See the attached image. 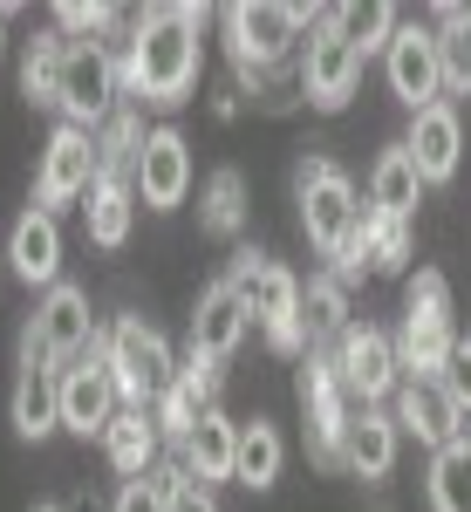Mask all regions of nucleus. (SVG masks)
I'll list each match as a JSON object with an SVG mask.
<instances>
[{
    "label": "nucleus",
    "instance_id": "nucleus-1",
    "mask_svg": "<svg viewBox=\"0 0 471 512\" xmlns=\"http://www.w3.org/2000/svg\"><path fill=\"white\" fill-rule=\"evenodd\" d=\"M205 0H157L130 14V35L117 41V69H123V96L144 110H178L192 103L198 69H205Z\"/></svg>",
    "mask_w": 471,
    "mask_h": 512
},
{
    "label": "nucleus",
    "instance_id": "nucleus-2",
    "mask_svg": "<svg viewBox=\"0 0 471 512\" xmlns=\"http://www.w3.org/2000/svg\"><path fill=\"white\" fill-rule=\"evenodd\" d=\"M321 14H328V7H280V0H233V7H219L239 96L274 103L280 96V69L301 62V41L321 28Z\"/></svg>",
    "mask_w": 471,
    "mask_h": 512
},
{
    "label": "nucleus",
    "instance_id": "nucleus-3",
    "mask_svg": "<svg viewBox=\"0 0 471 512\" xmlns=\"http://www.w3.org/2000/svg\"><path fill=\"white\" fill-rule=\"evenodd\" d=\"M458 349V321H451V280L437 267H417L403 287V328H396V362L403 376H444V362Z\"/></svg>",
    "mask_w": 471,
    "mask_h": 512
},
{
    "label": "nucleus",
    "instance_id": "nucleus-4",
    "mask_svg": "<svg viewBox=\"0 0 471 512\" xmlns=\"http://www.w3.org/2000/svg\"><path fill=\"white\" fill-rule=\"evenodd\" d=\"M103 362H110V383H117L123 410H151L164 396V383H171V369H178L171 342L144 315H117L103 328Z\"/></svg>",
    "mask_w": 471,
    "mask_h": 512
},
{
    "label": "nucleus",
    "instance_id": "nucleus-5",
    "mask_svg": "<svg viewBox=\"0 0 471 512\" xmlns=\"http://www.w3.org/2000/svg\"><path fill=\"white\" fill-rule=\"evenodd\" d=\"M294 205H301V233L321 260H342V246L355 233V185L335 158H301L294 164Z\"/></svg>",
    "mask_w": 471,
    "mask_h": 512
},
{
    "label": "nucleus",
    "instance_id": "nucleus-6",
    "mask_svg": "<svg viewBox=\"0 0 471 512\" xmlns=\"http://www.w3.org/2000/svg\"><path fill=\"white\" fill-rule=\"evenodd\" d=\"M96 335H103V328H96V315H89V287L62 280V287L41 294V308L28 315V328H21V355H41L48 369H69V362L89 355Z\"/></svg>",
    "mask_w": 471,
    "mask_h": 512
},
{
    "label": "nucleus",
    "instance_id": "nucleus-7",
    "mask_svg": "<svg viewBox=\"0 0 471 512\" xmlns=\"http://www.w3.org/2000/svg\"><path fill=\"white\" fill-rule=\"evenodd\" d=\"M301 410H308V437H314V465L321 472H349L342 465V437H349V417H355V396L342 390V369L328 349H308L301 355Z\"/></svg>",
    "mask_w": 471,
    "mask_h": 512
},
{
    "label": "nucleus",
    "instance_id": "nucleus-8",
    "mask_svg": "<svg viewBox=\"0 0 471 512\" xmlns=\"http://www.w3.org/2000/svg\"><path fill=\"white\" fill-rule=\"evenodd\" d=\"M328 355H335V369H342V390L355 396V410H362V403H390L396 383H403L396 335H390V328H376V321H349L342 342H335Z\"/></svg>",
    "mask_w": 471,
    "mask_h": 512
},
{
    "label": "nucleus",
    "instance_id": "nucleus-9",
    "mask_svg": "<svg viewBox=\"0 0 471 512\" xmlns=\"http://www.w3.org/2000/svg\"><path fill=\"white\" fill-rule=\"evenodd\" d=\"M96 185V130H76V123H55L48 130V151L35 164V205L62 219V205L89 198Z\"/></svg>",
    "mask_w": 471,
    "mask_h": 512
},
{
    "label": "nucleus",
    "instance_id": "nucleus-10",
    "mask_svg": "<svg viewBox=\"0 0 471 512\" xmlns=\"http://www.w3.org/2000/svg\"><path fill=\"white\" fill-rule=\"evenodd\" d=\"M294 82H301V103L308 110H342L362 82V55L335 35V21L321 14V28L301 41V62H294Z\"/></svg>",
    "mask_w": 471,
    "mask_h": 512
},
{
    "label": "nucleus",
    "instance_id": "nucleus-11",
    "mask_svg": "<svg viewBox=\"0 0 471 512\" xmlns=\"http://www.w3.org/2000/svg\"><path fill=\"white\" fill-rule=\"evenodd\" d=\"M212 410H219V362H205L198 349H185V355H178V369H171V383H164V396L151 403L157 437L185 451V437H192Z\"/></svg>",
    "mask_w": 471,
    "mask_h": 512
},
{
    "label": "nucleus",
    "instance_id": "nucleus-12",
    "mask_svg": "<svg viewBox=\"0 0 471 512\" xmlns=\"http://www.w3.org/2000/svg\"><path fill=\"white\" fill-rule=\"evenodd\" d=\"M410 253H417L410 219H390V212L362 205L349 246H342V260H335V280L349 287V280H362V274H410Z\"/></svg>",
    "mask_w": 471,
    "mask_h": 512
},
{
    "label": "nucleus",
    "instance_id": "nucleus-13",
    "mask_svg": "<svg viewBox=\"0 0 471 512\" xmlns=\"http://www.w3.org/2000/svg\"><path fill=\"white\" fill-rule=\"evenodd\" d=\"M383 76H390V96L417 117V110H431L444 103V69H437V35L431 28H417V21H403L383 48Z\"/></svg>",
    "mask_w": 471,
    "mask_h": 512
},
{
    "label": "nucleus",
    "instance_id": "nucleus-14",
    "mask_svg": "<svg viewBox=\"0 0 471 512\" xmlns=\"http://www.w3.org/2000/svg\"><path fill=\"white\" fill-rule=\"evenodd\" d=\"M117 410H123V396H117V383H110V362H103V335H96V342H89V355L62 369V431H76V437H103L110 424H117Z\"/></svg>",
    "mask_w": 471,
    "mask_h": 512
},
{
    "label": "nucleus",
    "instance_id": "nucleus-15",
    "mask_svg": "<svg viewBox=\"0 0 471 512\" xmlns=\"http://www.w3.org/2000/svg\"><path fill=\"white\" fill-rule=\"evenodd\" d=\"M137 205H151V212H178L185 198H192V144H185V130H171V123H157L151 137H144V158H137Z\"/></svg>",
    "mask_w": 471,
    "mask_h": 512
},
{
    "label": "nucleus",
    "instance_id": "nucleus-16",
    "mask_svg": "<svg viewBox=\"0 0 471 512\" xmlns=\"http://www.w3.org/2000/svg\"><path fill=\"white\" fill-rule=\"evenodd\" d=\"M390 417L403 437H417L424 451H451L458 437H465V417H458V403L444 396V383H431V376H403L390 396Z\"/></svg>",
    "mask_w": 471,
    "mask_h": 512
},
{
    "label": "nucleus",
    "instance_id": "nucleus-17",
    "mask_svg": "<svg viewBox=\"0 0 471 512\" xmlns=\"http://www.w3.org/2000/svg\"><path fill=\"white\" fill-rule=\"evenodd\" d=\"M246 315L260 321V335H267V349L274 355H308V328H301V274H287L280 260H267V274L260 287L246 294Z\"/></svg>",
    "mask_w": 471,
    "mask_h": 512
},
{
    "label": "nucleus",
    "instance_id": "nucleus-18",
    "mask_svg": "<svg viewBox=\"0 0 471 512\" xmlns=\"http://www.w3.org/2000/svg\"><path fill=\"white\" fill-rule=\"evenodd\" d=\"M403 151H410V164H417L424 185H451L458 164H465V123H458V103H431V110H417L410 137H403Z\"/></svg>",
    "mask_w": 471,
    "mask_h": 512
},
{
    "label": "nucleus",
    "instance_id": "nucleus-19",
    "mask_svg": "<svg viewBox=\"0 0 471 512\" xmlns=\"http://www.w3.org/2000/svg\"><path fill=\"white\" fill-rule=\"evenodd\" d=\"M7 424H14V437H28V444L62 431V369H48L41 355H21L14 396H7Z\"/></svg>",
    "mask_w": 471,
    "mask_h": 512
},
{
    "label": "nucleus",
    "instance_id": "nucleus-20",
    "mask_svg": "<svg viewBox=\"0 0 471 512\" xmlns=\"http://www.w3.org/2000/svg\"><path fill=\"white\" fill-rule=\"evenodd\" d=\"M7 267L28 280V287H62V219L55 212H41L28 205L21 219H14V233H7Z\"/></svg>",
    "mask_w": 471,
    "mask_h": 512
},
{
    "label": "nucleus",
    "instance_id": "nucleus-21",
    "mask_svg": "<svg viewBox=\"0 0 471 512\" xmlns=\"http://www.w3.org/2000/svg\"><path fill=\"white\" fill-rule=\"evenodd\" d=\"M246 335H253L246 301H239L226 280H212V287L198 294V308H192V349L205 355V362H226V355H239Z\"/></svg>",
    "mask_w": 471,
    "mask_h": 512
},
{
    "label": "nucleus",
    "instance_id": "nucleus-22",
    "mask_svg": "<svg viewBox=\"0 0 471 512\" xmlns=\"http://www.w3.org/2000/svg\"><path fill=\"white\" fill-rule=\"evenodd\" d=\"M396 444H403L396 417L383 410V403H362V410L349 417V437H342V465H349L355 478H390L396 472Z\"/></svg>",
    "mask_w": 471,
    "mask_h": 512
},
{
    "label": "nucleus",
    "instance_id": "nucleus-23",
    "mask_svg": "<svg viewBox=\"0 0 471 512\" xmlns=\"http://www.w3.org/2000/svg\"><path fill=\"white\" fill-rule=\"evenodd\" d=\"M103 458H110V472L130 485V478H144L164 458V437H157V417L151 410H117V424L103 431Z\"/></svg>",
    "mask_w": 471,
    "mask_h": 512
},
{
    "label": "nucleus",
    "instance_id": "nucleus-24",
    "mask_svg": "<svg viewBox=\"0 0 471 512\" xmlns=\"http://www.w3.org/2000/svg\"><path fill=\"white\" fill-rule=\"evenodd\" d=\"M82 219H89V246L117 253L123 239H130V226H137V185L96 171V185H89V198H82Z\"/></svg>",
    "mask_w": 471,
    "mask_h": 512
},
{
    "label": "nucleus",
    "instance_id": "nucleus-25",
    "mask_svg": "<svg viewBox=\"0 0 471 512\" xmlns=\"http://www.w3.org/2000/svg\"><path fill=\"white\" fill-rule=\"evenodd\" d=\"M349 321H355V308H349V287L335 280V267L301 280V328H308V349H335Z\"/></svg>",
    "mask_w": 471,
    "mask_h": 512
},
{
    "label": "nucleus",
    "instance_id": "nucleus-26",
    "mask_svg": "<svg viewBox=\"0 0 471 512\" xmlns=\"http://www.w3.org/2000/svg\"><path fill=\"white\" fill-rule=\"evenodd\" d=\"M144 103H130L123 96L117 110H110V123L96 130V171L103 178H137V158H144Z\"/></svg>",
    "mask_w": 471,
    "mask_h": 512
},
{
    "label": "nucleus",
    "instance_id": "nucleus-27",
    "mask_svg": "<svg viewBox=\"0 0 471 512\" xmlns=\"http://www.w3.org/2000/svg\"><path fill=\"white\" fill-rule=\"evenodd\" d=\"M424 192H431V185L417 178V164H410V151H403V144H390L383 158L369 164V205H376V212L410 219V212L424 205Z\"/></svg>",
    "mask_w": 471,
    "mask_h": 512
},
{
    "label": "nucleus",
    "instance_id": "nucleus-28",
    "mask_svg": "<svg viewBox=\"0 0 471 512\" xmlns=\"http://www.w3.org/2000/svg\"><path fill=\"white\" fill-rule=\"evenodd\" d=\"M185 472L198 478V485H219V478H233V458H239V424L226 417V410H212L205 424H198L192 437H185Z\"/></svg>",
    "mask_w": 471,
    "mask_h": 512
},
{
    "label": "nucleus",
    "instance_id": "nucleus-29",
    "mask_svg": "<svg viewBox=\"0 0 471 512\" xmlns=\"http://www.w3.org/2000/svg\"><path fill=\"white\" fill-rule=\"evenodd\" d=\"M280 465H287V437L267 424V417H253V424H239V458H233V485L246 492H267L280 485Z\"/></svg>",
    "mask_w": 471,
    "mask_h": 512
},
{
    "label": "nucleus",
    "instance_id": "nucleus-30",
    "mask_svg": "<svg viewBox=\"0 0 471 512\" xmlns=\"http://www.w3.org/2000/svg\"><path fill=\"white\" fill-rule=\"evenodd\" d=\"M431 35H437V69H444V103L471 96V7L444 0L431 14Z\"/></svg>",
    "mask_w": 471,
    "mask_h": 512
},
{
    "label": "nucleus",
    "instance_id": "nucleus-31",
    "mask_svg": "<svg viewBox=\"0 0 471 512\" xmlns=\"http://www.w3.org/2000/svg\"><path fill=\"white\" fill-rule=\"evenodd\" d=\"M198 233H212V239L246 233V178H239L233 164H219V171L198 185Z\"/></svg>",
    "mask_w": 471,
    "mask_h": 512
},
{
    "label": "nucleus",
    "instance_id": "nucleus-32",
    "mask_svg": "<svg viewBox=\"0 0 471 512\" xmlns=\"http://www.w3.org/2000/svg\"><path fill=\"white\" fill-rule=\"evenodd\" d=\"M62 62H69V41L55 35V28H41V35L21 41V96H28L35 110H55V96H62Z\"/></svg>",
    "mask_w": 471,
    "mask_h": 512
},
{
    "label": "nucleus",
    "instance_id": "nucleus-33",
    "mask_svg": "<svg viewBox=\"0 0 471 512\" xmlns=\"http://www.w3.org/2000/svg\"><path fill=\"white\" fill-rule=\"evenodd\" d=\"M328 21H335V35L349 41L362 62H369V55H383V48H390V35L403 28V14H396V7H383V0H349V7H328Z\"/></svg>",
    "mask_w": 471,
    "mask_h": 512
},
{
    "label": "nucleus",
    "instance_id": "nucleus-34",
    "mask_svg": "<svg viewBox=\"0 0 471 512\" xmlns=\"http://www.w3.org/2000/svg\"><path fill=\"white\" fill-rule=\"evenodd\" d=\"M424 492H431V512H471V451L465 444H451V451L431 458Z\"/></svg>",
    "mask_w": 471,
    "mask_h": 512
},
{
    "label": "nucleus",
    "instance_id": "nucleus-35",
    "mask_svg": "<svg viewBox=\"0 0 471 512\" xmlns=\"http://www.w3.org/2000/svg\"><path fill=\"white\" fill-rule=\"evenodd\" d=\"M444 396L458 403V417H471V335H458V349H451V362H444Z\"/></svg>",
    "mask_w": 471,
    "mask_h": 512
},
{
    "label": "nucleus",
    "instance_id": "nucleus-36",
    "mask_svg": "<svg viewBox=\"0 0 471 512\" xmlns=\"http://www.w3.org/2000/svg\"><path fill=\"white\" fill-rule=\"evenodd\" d=\"M267 260H274V253H260V246H233V260H226V287H233L239 301H246V294L260 287V274H267Z\"/></svg>",
    "mask_w": 471,
    "mask_h": 512
},
{
    "label": "nucleus",
    "instance_id": "nucleus-37",
    "mask_svg": "<svg viewBox=\"0 0 471 512\" xmlns=\"http://www.w3.org/2000/svg\"><path fill=\"white\" fill-rule=\"evenodd\" d=\"M110 512H164V499H157V492L144 485V478H130V485H123L117 499H110Z\"/></svg>",
    "mask_w": 471,
    "mask_h": 512
},
{
    "label": "nucleus",
    "instance_id": "nucleus-38",
    "mask_svg": "<svg viewBox=\"0 0 471 512\" xmlns=\"http://www.w3.org/2000/svg\"><path fill=\"white\" fill-rule=\"evenodd\" d=\"M164 512H219V492H212V485H198V478H185V492H178Z\"/></svg>",
    "mask_w": 471,
    "mask_h": 512
},
{
    "label": "nucleus",
    "instance_id": "nucleus-39",
    "mask_svg": "<svg viewBox=\"0 0 471 512\" xmlns=\"http://www.w3.org/2000/svg\"><path fill=\"white\" fill-rule=\"evenodd\" d=\"M239 103H246L239 89H219V96H212V117H219V123H233V117H239Z\"/></svg>",
    "mask_w": 471,
    "mask_h": 512
},
{
    "label": "nucleus",
    "instance_id": "nucleus-40",
    "mask_svg": "<svg viewBox=\"0 0 471 512\" xmlns=\"http://www.w3.org/2000/svg\"><path fill=\"white\" fill-rule=\"evenodd\" d=\"M7 14H14V7H0V55H7Z\"/></svg>",
    "mask_w": 471,
    "mask_h": 512
},
{
    "label": "nucleus",
    "instance_id": "nucleus-41",
    "mask_svg": "<svg viewBox=\"0 0 471 512\" xmlns=\"http://www.w3.org/2000/svg\"><path fill=\"white\" fill-rule=\"evenodd\" d=\"M458 444H465V451H471V417H465V437H458Z\"/></svg>",
    "mask_w": 471,
    "mask_h": 512
},
{
    "label": "nucleus",
    "instance_id": "nucleus-42",
    "mask_svg": "<svg viewBox=\"0 0 471 512\" xmlns=\"http://www.w3.org/2000/svg\"><path fill=\"white\" fill-rule=\"evenodd\" d=\"M35 512H62V506H48V499H41V506H35Z\"/></svg>",
    "mask_w": 471,
    "mask_h": 512
}]
</instances>
